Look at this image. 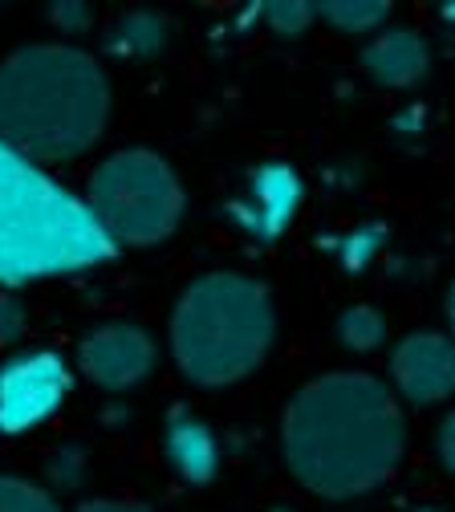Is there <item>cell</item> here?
Instances as JSON below:
<instances>
[{
  "instance_id": "cell-1",
  "label": "cell",
  "mask_w": 455,
  "mask_h": 512,
  "mask_svg": "<svg viewBox=\"0 0 455 512\" xmlns=\"http://www.w3.org/2000/svg\"><path fill=\"white\" fill-rule=\"evenodd\" d=\"M281 439L289 472L309 492L346 500L390 480L407 447V423L378 378L342 370L297 391Z\"/></svg>"
},
{
  "instance_id": "cell-2",
  "label": "cell",
  "mask_w": 455,
  "mask_h": 512,
  "mask_svg": "<svg viewBox=\"0 0 455 512\" xmlns=\"http://www.w3.org/2000/svg\"><path fill=\"white\" fill-rule=\"evenodd\" d=\"M106 114V74L74 45H29L0 66V143L33 163L86 155Z\"/></svg>"
},
{
  "instance_id": "cell-3",
  "label": "cell",
  "mask_w": 455,
  "mask_h": 512,
  "mask_svg": "<svg viewBox=\"0 0 455 512\" xmlns=\"http://www.w3.org/2000/svg\"><path fill=\"white\" fill-rule=\"evenodd\" d=\"M114 256L86 200L0 143V289L82 273Z\"/></svg>"
},
{
  "instance_id": "cell-4",
  "label": "cell",
  "mask_w": 455,
  "mask_h": 512,
  "mask_svg": "<svg viewBox=\"0 0 455 512\" xmlns=\"http://www.w3.org/2000/svg\"><path fill=\"white\" fill-rule=\"evenodd\" d=\"M277 330L269 289L240 273H208L175 305L171 354L200 387H228L265 362Z\"/></svg>"
},
{
  "instance_id": "cell-5",
  "label": "cell",
  "mask_w": 455,
  "mask_h": 512,
  "mask_svg": "<svg viewBox=\"0 0 455 512\" xmlns=\"http://www.w3.org/2000/svg\"><path fill=\"white\" fill-rule=\"evenodd\" d=\"M86 208L114 248H147L179 228L183 187L155 151H118L90 175Z\"/></svg>"
},
{
  "instance_id": "cell-6",
  "label": "cell",
  "mask_w": 455,
  "mask_h": 512,
  "mask_svg": "<svg viewBox=\"0 0 455 512\" xmlns=\"http://www.w3.org/2000/svg\"><path fill=\"white\" fill-rule=\"evenodd\" d=\"M70 395V370L49 350L21 354L0 366V435H21L45 423Z\"/></svg>"
},
{
  "instance_id": "cell-7",
  "label": "cell",
  "mask_w": 455,
  "mask_h": 512,
  "mask_svg": "<svg viewBox=\"0 0 455 512\" xmlns=\"http://www.w3.org/2000/svg\"><path fill=\"white\" fill-rule=\"evenodd\" d=\"M301 196H305V187H301V175L289 167V163H260L244 191L228 204V216L232 224L256 240V244H273L285 236V228L297 220L301 212Z\"/></svg>"
},
{
  "instance_id": "cell-8",
  "label": "cell",
  "mask_w": 455,
  "mask_h": 512,
  "mask_svg": "<svg viewBox=\"0 0 455 512\" xmlns=\"http://www.w3.org/2000/svg\"><path fill=\"white\" fill-rule=\"evenodd\" d=\"M78 362H82L86 378L98 382V387L126 391V387H135V382H143L151 374L155 342L139 326H102L82 342Z\"/></svg>"
},
{
  "instance_id": "cell-9",
  "label": "cell",
  "mask_w": 455,
  "mask_h": 512,
  "mask_svg": "<svg viewBox=\"0 0 455 512\" xmlns=\"http://www.w3.org/2000/svg\"><path fill=\"white\" fill-rule=\"evenodd\" d=\"M390 374L407 403L431 407L443 403L455 387V354L443 334H411L399 342L395 358H390Z\"/></svg>"
},
{
  "instance_id": "cell-10",
  "label": "cell",
  "mask_w": 455,
  "mask_h": 512,
  "mask_svg": "<svg viewBox=\"0 0 455 512\" xmlns=\"http://www.w3.org/2000/svg\"><path fill=\"white\" fill-rule=\"evenodd\" d=\"M427 61H431L427 41L411 29H386L362 49V70L378 86H390V90L415 86L427 74Z\"/></svg>"
},
{
  "instance_id": "cell-11",
  "label": "cell",
  "mask_w": 455,
  "mask_h": 512,
  "mask_svg": "<svg viewBox=\"0 0 455 512\" xmlns=\"http://www.w3.org/2000/svg\"><path fill=\"white\" fill-rule=\"evenodd\" d=\"M163 447H167L171 468H175L187 484H208V480L216 476L220 447H216L212 427H208L200 415H191V411H171L167 431H163Z\"/></svg>"
},
{
  "instance_id": "cell-12",
  "label": "cell",
  "mask_w": 455,
  "mask_h": 512,
  "mask_svg": "<svg viewBox=\"0 0 455 512\" xmlns=\"http://www.w3.org/2000/svg\"><path fill=\"white\" fill-rule=\"evenodd\" d=\"M167 37H171V21L159 17V13L139 9V13H122V17L110 25L106 49H110L114 57H155V53L167 45Z\"/></svg>"
},
{
  "instance_id": "cell-13",
  "label": "cell",
  "mask_w": 455,
  "mask_h": 512,
  "mask_svg": "<svg viewBox=\"0 0 455 512\" xmlns=\"http://www.w3.org/2000/svg\"><path fill=\"white\" fill-rule=\"evenodd\" d=\"M390 5L382 0H334V5H321L317 17H325L338 33H370L386 21Z\"/></svg>"
},
{
  "instance_id": "cell-14",
  "label": "cell",
  "mask_w": 455,
  "mask_h": 512,
  "mask_svg": "<svg viewBox=\"0 0 455 512\" xmlns=\"http://www.w3.org/2000/svg\"><path fill=\"white\" fill-rule=\"evenodd\" d=\"M338 334L350 350L366 354V350H378L382 338H386V322H382V313L370 309V305H354L342 313V322H338Z\"/></svg>"
},
{
  "instance_id": "cell-15",
  "label": "cell",
  "mask_w": 455,
  "mask_h": 512,
  "mask_svg": "<svg viewBox=\"0 0 455 512\" xmlns=\"http://www.w3.org/2000/svg\"><path fill=\"white\" fill-rule=\"evenodd\" d=\"M0 512H57L53 496L29 480L0 476Z\"/></svg>"
},
{
  "instance_id": "cell-16",
  "label": "cell",
  "mask_w": 455,
  "mask_h": 512,
  "mask_svg": "<svg viewBox=\"0 0 455 512\" xmlns=\"http://www.w3.org/2000/svg\"><path fill=\"white\" fill-rule=\"evenodd\" d=\"M256 17L265 21L273 33H281V37H297V33H305L313 25L317 9L301 5V0H281V5H260Z\"/></svg>"
},
{
  "instance_id": "cell-17",
  "label": "cell",
  "mask_w": 455,
  "mask_h": 512,
  "mask_svg": "<svg viewBox=\"0 0 455 512\" xmlns=\"http://www.w3.org/2000/svg\"><path fill=\"white\" fill-rule=\"evenodd\" d=\"M382 224H362V228H354V232H346L342 240H338V252H342V265L346 269H366L374 256H378V248H382Z\"/></svg>"
},
{
  "instance_id": "cell-18",
  "label": "cell",
  "mask_w": 455,
  "mask_h": 512,
  "mask_svg": "<svg viewBox=\"0 0 455 512\" xmlns=\"http://www.w3.org/2000/svg\"><path fill=\"white\" fill-rule=\"evenodd\" d=\"M25 334V309L13 293H0V350L13 346Z\"/></svg>"
},
{
  "instance_id": "cell-19",
  "label": "cell",
  "mask_w": 455,
  "mask_h": 512,
  "mask_svg": "<svg viewBox=\"0 0 455 512\" xmlns=\"http://www.w3.org/2000/svg\"><path fill=\"white\" fill-rule=\"evenodd\" d=\"M49 17H53V25L65 29V33H86V29H90V9L82 5V0H61V5H57Z\"/></svg>"
},
{
  "instance_id": "cell-20",
  "label": "cell",
  "mask_w": 455,
  "mask_h": 512,
  "mask_svg": "<svg viewBox=\"0 0 455 512\" xmlns=\"http://www.w3.org/2000/svg\"><path fill=\"white\" fill-rule=\"evenodd\" d=\"M78 512H151L139 500H86Z\"/></svg>"
},
{
  "instance_id": "cell-21",
  "label": "cell",
  "mask_w": 455,
  "mask_h": 512,
  "mask_svg": "<svg viewBox=\"0 0 455 512\" xmlns=\"http://www.w3.org/2000/svg\"><path fill=\"white\" fill-rule=\"evenodd\" d=\"M451 431H455V419H443V427H439V456H443V468H451Z\"/></svg>"
}]
</instances>
